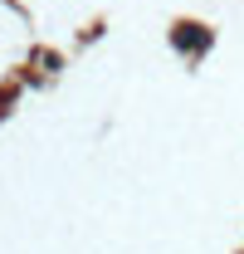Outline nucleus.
Masks as SVG:
<instances>
[{"mask_svg":"<svg viewBox=\"0 0 244 254\" xmlns=\"http://www.w3.org/2000/svg\"><path fill=\"white\" fill-rule=\"evenodd\" d=\"M171 44L181 49L185 59H205V49L215 44V34L200 25V20H176L171 25Z\"/></svg>","mask_w":244,"mask_h":254,"instance_id":"1","label":"nucleus"}]
</instances>
